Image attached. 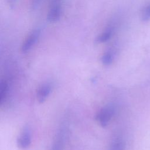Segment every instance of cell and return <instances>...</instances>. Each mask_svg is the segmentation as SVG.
Masks as SVG:
<instances>
[{
    "mask_svg": "<svg viewBox=\"0 0 150 150\" xmlns=\"http://www.w3.org/2000/svg\"><path fill=\"white\" fill-rule=\"evenodd\" d=\"M8 93V84L5 80L0 81V104H2L6 98Z\"/></svg>",
    "mask_w": 150,
    "mask_h": 150,
    "instance_id": "obj_8",
    "label": "cell"
},
{
    "mask_svg": "<svg viewBox=\"0 0 150 150\" xmlns=\"http://www.w3.org/2000/svg\"><path fill=\"white\" fill-rule=\"evenodd\" d=\"M18 146L21 148H26L31 143V133L29 129H25L18 139Z\"/></svg>",
    "mask_w": 150,
    "mask_h": 150,
    "instance_id": "obj_4",
    "label": "cell"
},
{
    "mask_svg": "<svg viewBox=\"0 0 150 150\" xmlns=\"http://www.w3.org/2000/svg\"><path fill=\"white\" fill-rule=\"evenodd\" d=\"M40 33L41 30L40 28H36L29 33L22 45L21 50L23 53H26L32 48L39 39Z\"/></svg>",
    "mask_w": 150,
    "mask_h": 150,
    "instance_id": "obj_1",
    "label": "cell"
},
{
    "mask_svg": "<svg viewBox=\"0 0 150 150\" xmlns=\"http://www.w3.org/2000/svg\"><path fill=\"white\" fill-rule=\"evenodd\" d=\"M7 1L10 5H13L16 1V0H7Z\"/></svg>",
    "mask_w": 150,
    "mask_h": 150,
    "instance_id": "obj_11",
    "label": "cell"
},
{
    "mask_svg": "<svg viewBox=\"0 0 150 150\" xmlns=\"http://www.w3.org/2000/svg\"><path fill=\"white\" fill-rule=\"evenodd\" d=\"M62 13L61 0H54L47 13V20L50 22L58 21Z\"/></svg>",
    "mask_w": 150,
    "mask_h": 150,
    "instance_id": "obj_3",
    "label": "cell"
},
{
    "mask_svg": "<svg viewBox=\"0 0 150 150\" xmlns=\"http://www.w3.org/2000/svg\"><path fill=\"white\" fill-rule=\"evenodd\" d=\"M51 91V87L49 84H44L40 87L37 93V98L40 103H43Z\"/></svg>",
    "mask_w": 150,
    "mask_h": 150,
    "instance_id": "obj_5",
    "label": "cell"
},
{
    "mask_svg": "<svg viewBox=\"0 0 150 150\" xmlns=\"http://www.w3.org/2000/svg\"><path fill=\"white\" fill-rule=\"evenodd\" d=\"M114 29L112 27L107 28L103 32L98 35L95 39V42L98 43H103L108 41L112 37Z\"/></svg>",
    "mask_w": 150,
    "mask_h": 150,
    "instance_id": "obj_6",
    "label": "cell"
},
{
    "mask_svg": "<svg viewBox=\"0 0 150 150\" xmlns=\"http://www.w3.org/2000/svg\"><path fill=\"white\" fill-rule=\"evenodd\" d=\"M114 113V108L111 106H106L102 108L96 116L97 120L103 127H106Z\"/></svg>",
    "mask_w": 150,
    "mask_h": 150,
    "instance_id": "obj_2",
    "label": "cell"
},
{
    "mask_svg": "<svg viewBox=\"0 0 150 150\" xmlns=\"http://www.w3.org/2000/svg\"><path fill=\"white\" fill-rule=\"evenodd\" d=\"M114 52L112 50L110 49L105 52L101 57V60L104 65L108 66L111 64L114 60Z\"/></svg>",
    "mask_w": 150,
    "mask_h": 150,
    "instance_id": "obj_7",
    "label": "cell"
},
{
    "mask_svg": "<svg viewBox=\"0 0 150 150\" xmlns=\"http://www.w3.org/2000/svg\"><path fill=\"white\" fill-rule=\"evenodd\" d=\"M111 150H124L123 140L119 137L115 138L111 143Z\"/></svg>",
    "mask_w": 150,
    "mask_h": 150,
    "instance_id": "obj_9",
    "label": "cell"
},
{
    "mask_svg": "<svg viewBox=\"0 0 150 150\" xmlns=\"http://www.w3.org/2000/svg\"><path fill=\"white\" fill-rule=\"evenodd\" d=\"M141 19L144 21L150 19V3L143 8L141 12Z\"/></svg>",
    "mask_w": 150,
    "mask_h": 150,
    "instance_id": "obj_10",
    "label": "cell"
}]
</instances>
